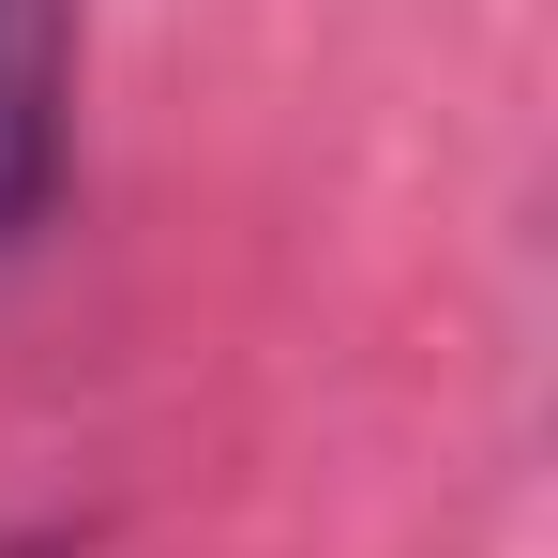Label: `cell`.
<instances>
[{
	"label": "cell",
	"mask_w": 558,
	"mask_h": 558,
	"mask_svg": "<svg viewBox=\"0 0 558 558\" xmlns=\"http://www.w3.org/2000/svg\"><path fill=\"white\" fill-rule=\"evenodd\" d=\"M61 182V0H0V242L46 227Z\"/></svg>",
	"instance_id": "1"
}]
</instances>
